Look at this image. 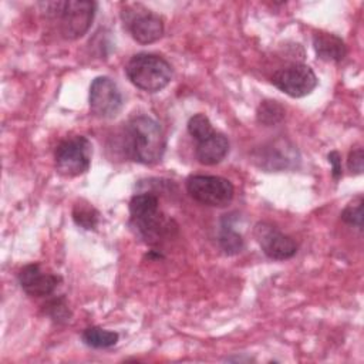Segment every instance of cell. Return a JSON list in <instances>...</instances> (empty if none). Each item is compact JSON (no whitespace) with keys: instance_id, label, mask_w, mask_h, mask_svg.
I'll return each instance as SVG.
<instances>
[{"instance_id":"1","label":"cell","mask_w":364,"mask_h":364,"mask_svg":"<svg viewBox=\"0 0 364 364\" xmlns=\"http://www.w3.org/2000/svg\"><path fill=\"white\" fill-rule=\"evenodd\" d=\"M166 138L161 125L146 115L131 118L124 129V151L144 165L158 164L165 152Z\"/></svg>"},{"instance_id":"2","label":"cell","mask_w":364,"mask_h":364,"mask_svg":"<svg viewBox=\"0 0 364 364\" xmlns=\"http://www.w3.org/2000/svg\"><path fill=\"white\" fill-rule=\"evenodd\" d=\"M44 7L46 14L57 20L60 34L67 40H75L88 31L97 4L94 1L68 0L46 3Z\"/></svg>"},{"instance_id":"3","label":"cell","mask_w":364,"mask_h":364,"mask_svg":"<svg viewBox=\"0 0 364 364\" xmlns=\"http://www.w3.org/2000/svg\"><path fill=\"white\" fill-rule=\"evenodd\" d=\"M125 74L136 88L146 92H156L171 82L172 67L165 58L156 54L139 53L129 58L125 65Z\"/></svg>"},{"instance_id":"4","label":"cell","mask_w":364,"mask_h":364,"mask_svg":"<svg viewBox=\"0 0 364 364\" xmlns=\"http://www.w3.org/2000/svg\"><path fill=\"white\" fill-rule=\"evenodd\" d=\"M92 146L88 138L71 135L64 138L55 148V169L65 178H74L85 173L91 165Z\"/></svg>"},{"instance_id":"5","label":"cell","mask_w":364,"mask_h":364,"mask_svg":"<svg viewBox=\"0 0 364 364\" xmlns=\"http://www.w3.org/2000/svg\"><path fill=\"white\" fill-rule=\"evenodd\" d=\"M188 193L199 203L216 208L228 206L235 195L230 181L213 175H192L186 179Z\"/></svg>"},{"instance_id":"6","label":"cell","mask_w":364,"mask_h":364,"mask_svg":"<svg viewBox=\"0 0 364 364\" xmlns=\"http://www.w3.org/2000/svg\"><path fill=\"white\" fill-rule=\"evenodd\" d=\"M272 82L289 97L301 98L309 95L317 87L318 80L309 65L294 63L279 68L273 74Z\"/></svg>"},{"instance_id":"7","label":"cell","mask_w":364,"mask_h":364,"mask_svg":"<svg viewBox=\"0 0 364 364\" xmlns=\"http://www.w3.org/2000/svg\"><path fill=\"white\" fill-rule=\"evenodd\" d=\"M122 18L132 38L139 44L155 43L164 34V20L139 4L125 9Z\"/></svg>"},{"instance_id":"8","label":"cell","mask_w":364,"mask_h":364,"mask_svg":"<svg viewBox=\"0 0 364 364\" xmlns=\"http://www.w3.org/2000/svg\"><path fill=\"white\" fill-rule=\"evenodd\" d=\"M122 107L117 84L108 77H97L90 85V109L98 118H112Z\"/></svg>"},{"instance_id":"9","label":"cell","mask_w":364,"mask_h":364,"mask_svg":"<svg viewBox=\"0 0 364 364\" xmlns=\"http://www.w3.org/2000/svg\"><path fill=\"white\" fill-rule=\"evenodd\" d=\"M253 233L263 253L270 259L286 260L293 257L297 252L296 242L290 236L280 232L272 223H267V222L256 223Z\"/></svg>"},{"instance_id":"10","label":"cell","mask_w":364,"mask_h":364,"mask_svg":"<svg viewBox=\"0 0 364 364\" xmlns=\"http://www.w3.org/2000/svg\"><path fill=\"white\" fill-rule=\"evenodd\" d=\"M18 283L28 296L44 297L55 290L60 283V277L53 273L44 272L40 264L31 263L20 270Z\"/></svg>"},{"instance_id":"11","label":"cell","mask_w":364,"mask_h":364,"mask_svg":"<svg viewBox=\"0 0 364 364\" xmlns=\"http://www.w3.org/2000/svg\"><path fill=\"white\" fill-rule=\"evenodd\" d=\"M229 152V141L220 132H213L209 138L199 141L195 148L196 159L203 165H216Z\"/></svg>"},{"instance_id":"12","label":"cell","mask_w":364,"mask_h":364,"mask_svg":"<svg viewBox=\"0 0 364 364\" xmlns=\"http://www.w3.org/2000/svg\"><path fill=\"white\" fill-rule=\"evenodd\" d=\"M313 47L317 57L323 61L338 63L347 54L346 43L336 34L327 31H316L313 36Z\"/></svg>"},{"instance_id":"13","label":"cell","mask_w":364,"mask_h":364,"mask_svg":"<svg viewBox=\"0 0 364 364\" xmlns=\"http://www.w3.org/2000/svg\"><path fill=\"white\" fill-rule=\"evenodd\" d=\"M131 220H142L155 216L158 210V198L152 193H139L129 200Z\"/></svg>"},{"instance_id":"14","label":"cell","mask_w":364,"mask_h":364,"mask_svg":"<svg viewBox=\"0 0 364 364\" xmlns=\"http://www.w3.org/2000/svg\"><path fill=\"white\" fill-rule=\"evenodd\" d=\"M82 341L92 348H108L117 344L118 334L101 327H88L81 334Z\"/></svg>"},{"instance_id":"15","label":"cell","mask_w":364,"mask_h":364,"mask_svg":"<svg viewBox=\"0 0 364 364\" xmlns=\"http://www.w3.org/2000/svg\"><path fill=\"white\" fill-rule=\"evenodd\" d=\"M256 118L259 124H263L267 127L274 125L284 118V108L277 101L266 100L259 105L256 111Z\"/></svg>"},{"instance_id":"16","label":"cell","mask_w":364,"mask_h":364,"mask_svg":"<svg viewBox=\"0 0 364 364\" xmlns=\"http://www.w3.org/2000/svg\"><path fill=\"white\" fill-rule=\"evenodd\" d=\"M188 132L196 142H199L209 138L215 129L205 114H195L188 121Z\"/></svg>"},{"instance_id":"17","label":"cell","mask_w":364,"mask_h":364,"mask_svg":"<svg viewBox=\"0 0 364 364\" xmlns=\"http://www.w3.org/2000/svg\"><path fill=\"white\" fill-rule=\"evenodd\" d=\"M219 245L226 255H236L245 246L242 236L237 232H235L230 225H222L219 233Z\"/></svg>"},{"instance_id":"18","label":"cell","mask_w":364,"mask_h":364,"mask_svg":"<svg viewBox=\"0 0 364 364\" xmlns=\"http://www.w3.org/2000/svg\"><path fill=\"white\" fill-rule=\"evenodd\" d=\"M73 219L84 229H94L98 223V212L92 206L75 205L73 209Z\"/></svg>"},{"instance_id":"19","label":"cell","mask_w":364,"mask_h":364,"mask_svg":"<svg viewBox=\"0 0 364 364\" xmlns=\"http://www.w3.org/2000/svg\"><path fill=\"white\" fill-rule=\"evenodd\" d=\"M341 219L353 226H357L358 229H361L363 223V198L357 196L355 199H353L341 212Z\"/></svg>"},{"instance_id":"20","label":"cell","mask_w":364,"mask_h":364,"mask_svg":"<svg viewBox=\"0 0 364 364\" xmlns=\"http://www.w3.org/2000/svg\"><path fill=\"white\" fill-rule=\"evenodd\" d=\"M46 307V313L57 323H65L70 320L71 317V311L64 300V297H58V299H54L51 301L47 303Z\"/></svg>"},{"instance_id":"21","label":"cell","mask_w":364,"mask_h":364,"mask_svg":"<svg viewBox=\"0 0 364 364\" xmlns=\"http://www.w3.org/2000/svg\"><path fill=\"white\" fill-rule=\"evenodd\" d=\"M347 166L351 171V173H361L364 169V154L361 146H354L347 159Z\"/></svg>"},{"instance_id":"22","label":"cell","mask_w":364,"mask_h":364,"mask_svg":"<svg viewBox=\"0 0 364 364\" xmlns=\"http://www.w3.org/2000/svg\"><path fill=\"white\" fill-rule=\"evenodd\" d=\"M328 162L331 164V175L334 179H338L341 176V159H340V154L333 151L328 154Z\"/></svg>"}]
</instances>
